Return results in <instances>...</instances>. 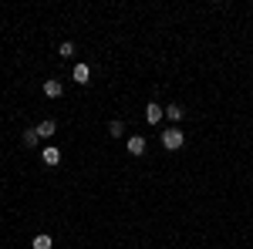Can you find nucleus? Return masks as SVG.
Here are the masks:
<instances>
[{"instance_id":"nucleus-2","label":"nucleus","mask_w":253,"mask_h":249,"mask_svg":"<svg viewBox=\"0 0 253 249\" xmlns=\"http://www.w3.org/2000/svg\"><path fill=\"white\" fill-rule=\"evenodd\" d=\"M128 152H132V155H142V152H145V138H142V135H132V138H128Z\"/></svg>"},{"instance_id":"nucleus-10","label":"nucleus","mask_w":253,"mask_h":249,"mask_svg":"<svg viewBox=\"0 0 253 249\" xmlns=\"http://www.w3.org/2000/svg\"><path fill=\"white\" fill-rule=\"evenodd\" d=\"M166 115H169L172 122H179V118H183V108H179V105H169V108H166Z\"/></svg>"},{"instance_id":"nucleus-4","label":"nucleus","mask_w":253,"mask_h":249,"mask_svg":"<svg viewBox=\"0 0 253 249\" xmlns=\"http://www.w3.org/2000/svg\"><path fill=\"white\" fill-rule=\"evenodd\" d=\"M31 246H34V249H51V246H54V239H51L48 233H41V236H34V243H31Z\"/></svg>"},{"instance_id":"nucleus-5","label":"nucleus","mask_w":253,"mask_h":249,"mask_svg":"<svg viewBox=\"0 0 253 249\" xmlns=\"http://www.w3.org/2000/svg\"><path fill=\"white\" fill-rule=\"evenodd\" d=\"M88 78H91L88 64H78V67H74V81H78V84H88Z\"/></svg>"},{"instance_id":"nucleus-9","label":"nucleus","mask_w":253,"mask_h":249,"mask_svg":"<svg viewBox=\"0 0 253 249\" xmlns=\"http://www.w3.org/2000/svg\"><path fill=\"white\" fill-rule=\"evenodd\" d=\"M37 141H41L37 128H27V131H24V145H37Z\"/></svg>"},{"instance_id":"nucleus-3","label":"nucleus","mask_w":253,"mask_h":249,"mask_svg":"<svg viewBox=\"0 0 253 249\" xmlns=\"http://www.w3.org/2000/svg\"><path fill=\"white\" fill-rule=\"evenodd\" d=\"M145 122L159 124V122H162V108H159V105H149V108H145Z\"/></svg>"},{"instance_id":"nucleus-7","label":"nucleus","mask_w":253,"mask_h":249,"mask_svg":"<svg viewBox=\"0 0 253 249\" xmlns=\"http://www.w3.org/2000/svg\"><path fill=\"white\" fill-rule=\"evenodd\" d=\"M41 158H44V165H58V162H61V152H58V148H44Z\"/></svg>"},{"instance_id":"nucleus-6","label":"nucleus","mask_w":253,"mask_h":249,"mask_svg":"<svg viewBox=\"0 0 253 249\" xmlns=\"http://www.w3.org/2000/svg\"><path fill=\"white\" fill-rule=\"evenodd\" d=\"M44 94L48 98H61V81H44Z\"/></svg>"},{"instance_id":"nucleus-1","label":"nucleus","mask_w":253,"mask_h":249,"mask_svg":"<svg viewBox=\"0 0 253 249\" xmlns=\"http://www.w3.org/2000/svg\"><path fill=\"white\" fill-rule=\"evenodd\" d=\"M183 141H186V138H183V131H179V128H169V131L162 135V145H166L169 152H176V148H183Z\"/></svg>"},{"instance_id":"nucleus-8","label":"nucleus","mask_w":253,"mask_h":249,"mask_svg":"<svg viewBox=\"0 0 253 249\" xmlns=\"http://www.w3.org/2000/svg\"><path fill=\"white\" fill-rule=\"evenodd\" d=\"M54 128H58V124L48 118V122H41V124H37V135H41V138H51V135H54Z\"/></svg>"},{"instance_id":"nucleus-11","label":"nucleus","mask_w":253,"mask_h":249,"mask_svg":"<svg viewBox=\"0 0 253 249\" xmlns=\"http://www.w3.org/2000/svg\"><path fill=\"white\" fill-rule=\"evenodd\" d=\"M58 54H61V58H71V54H74V44H71V41H64L61 47H58Z\"/></svg>"}]
</instances>
